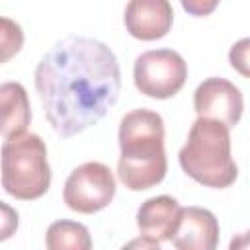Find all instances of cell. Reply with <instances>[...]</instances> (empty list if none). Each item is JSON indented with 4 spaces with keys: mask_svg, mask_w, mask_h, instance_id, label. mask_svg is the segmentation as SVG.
<instances>
[{
    "mask_svg": "<svg viewBox=\"0 0 250 250\" xmlns=\"http://www.w3.org/2000/svg\"><path fill=\"white\" fill-rule=\"evenodd\" d=\"M35 90L53 131L74 137L115 105L121 92L117 57L104 41L68 35L37 62Z\"/></svg>",
    "mask_w": 250,
    "mask_h": 250,
    "instance_id": "6da1fadb",
    "label": "cell"
},
{
    "mask_svg": "<svg viewBox=\"0 0 250 250\" xmlns=\"http://www.w3.org/2000/svg\"><path fill=\"white\" fill-rule=\"evenodd\" d=\"M117 176L131 191H145L160 184L168 170L164 150V121L152 109H133L119 123Z\"/></svg>",
    "mask_w": 250,
    "mask_h": 250,
    "instance_id": "7a4b0ae2",
    "label": "cell"
},
{
    "mask_svg": "<svg viewBox=\"0 0 250 250\" xmlns=\"http://www.w3.org/2000/svg\"><path fill=\"white\" fill-rule=\"evenodd\" d=\"M178 162L186 176L213 189H225L238 178L236 162L230 154V129L215 119L197 117L188 141L178 152Z\"/></svg>",
    "mask_w": 250,
    "mask_h": 250,
    "instance_id": "3957f363",
    "label": "cell"
},
{
    "mask_svg": "<svg viewBox=\"0 0 250 250\" xmlns=\"http://www.w3.org/2000/svg\"><path fill=\"white\" fill-rule=\"evenodd\" d=\"M0 182L8 195L20 201L43 197L51 188L47 146L35 133L6 139L0 150Z\"/></svg>",
    "mask_w": 250,
    "mask_h": 250,
    "instance_id": "277c9868",
    "label": "cell"
},
{
    "mask_svg": "<svg viewBox=\"0 0 250 250\" xmlns=\"http://www.w3.org/2000/svg\"><path fill=\"white\" fill-rule=\"evenodd\" d=\"M133 80L141 94L154 100H168L184 88L188 64L174 49L145 51L135 59Z\"/></svg>",
    "mask_w": 250,
    "mask_h": 250,
    "instance_id": "5b68a950",
    "label": "cell"
},
{
    "mask_svg": "<svg viewBox=\"0 0 250 250\" xmlns=\"http://www.w3.org/2000/svg\"><path fill=\"white\" fill-rule=\"evenodd\" d=\"M117 182L104 162H84L76 166L62 188V201L70 211L94 215L105 209L115 197Z\"/></svg>",
    "mask_w": 250,
    "mask_h": 250,
    "instance_id": "8992f818",
    "label": "cell"
},
{
    "mask_svg": "<svg viewBox=\"0 0 250 250\" xmlns=\"http://www.w3.org/2000/svg\"><path fill=\"white\" fill-rule=\"evenodd\" d=\"M193 109L197 117H207L225 123L229 129L236 127L242 111L244 98L238 86L227 78H205L193 92Z\"/></svg>",
    "mask_w": 250,
    "mask_h": 250,
    "instance_id": "52a82bcc",
    "label": "cell"
},
{
    "mask_svg": "<svg viewBox=\"0 0 250 250\" xmlns=\"http://www.w3.org/2000/svg\"><path fill=\"white\" fill-rule=\"evenodd\" d=\"M125 29L139 41H156L168 35L174 23L170 0H129L125 6Z\"/></svg>",
    "mask_w": 250,
    "mask_h": 250,
    "instance_id": "ba28073f",
    "label": "cell"
},
{
    "mask_svg": "<svg viewBox=\"0 0 250 250\" xmlns=\"http://www.w3.org/2000/svg\"><path fill=\"white\" fill-rule=\"evenodd\" d=\"M219 221L203 207H182L170 242L178 250H213L219 244Z\"/></svg>",
    "mask_w": 250,
    "mask_h": 250,
    "instance_id": "9c48e42d",
    "label": "cell"
},
{
    "mask_svg": "<svg viewBox=\"0 0 250 250\" xmlns=\"http://www.w3.org/2000/svg\"><path fill=\"white\" fill-rule=\"evenodd\" d=\"M180 211L182 205L172 195H156L143 201L137 211V229L141 236H146L158 244L170 240Z\"/></svg>",
    "mask_w": 250,
    "mask_h": 250,
    "instance_id": "30bf717a",
    "label": "cell"
},
{
    "mask_svg": "<svg viewBox=\"0 0 250 250\" xmlns=\"http://www.w3.org/2000/svg\"><path fill=\"white\" fill-rule=\"evenodd\" d=\"M31 123V107L27 90L20 82L0 84V135L10 139L27 131Z\"/></svg>",
    "mask_w": 250,
    "mask_h": 250,
    "instance_id": "8fae6325",
    "label": "cell"
},
{
    "mask_svg": "<svg viewBox=\"0 0 250 250\" xmlns=\"http://www.w3.org/2000/svg\"><path fill=\"white\" fill-rule=\"evenodd\" d=\"M45 246L49 250H90V230L76 221H55L45 232Z\"/></svg>",
    "mask_w": 250,
    "mask_h": 250,
    "instance_id": "7c38bea8",
    "label": "cell"
},
{
    "mask_svg": "<svg viewBox=\"0 0 250 250\" xmlns=\"http://www.w3.org/2000/svg\"><path fill=\"white\" fill-rule=\"evenodd\" d=\"M25 35L18 21L0 16V64L14 59L23 47Z\"/></svg>",
    "mask_w": 250,
    "mask_h": 250,
    "instance_id": "4fadbf2b",
    "label": "cell"
},
{
    "mask_svg": "<svg viewBox=\"0 0 250 250\" xmlns=\"http://www.w3.org/2000/svg\"><path fill=\"white\" fill-rule=\"evenodd\" d=\"M18 225H20L18 211L12 205L0 201V242L12 238L18 230Z\"/></svg>",
    "mask_w": 250,
    "mask_h": 250,
    "instance_id": "5bb4252c",
    "label": "cell"
},
{
    "mask_svg": "<svg viewBox=\"0 0 250 250\" xmlns=\"http://www.w3.org/2000/svg\"><path fill=\"white\" fill-rule=\"evenodd\" d=\"M248 47H250V39L244 37L240 39L238 43H234L230 47V53H229V61H230V66L234 70H238L244 78H248Z\"/></svg>",
    "mask_w": 250,
    "mask_h": 250,
    "instance_id": "9a60e30c",
    "label": "cell"
},
{
    "mask_svg": "<svg viewBox=\"0 0 250 250\" xmlns=\"http://www.w3.org/2000/svg\"><path fill=\"white\" fill-rule=\"evenodd\" d=\"M180 2H182V8L193 18L211 16L221 4V0H180Z\"/></svg>",
    "mask_w": 250,
    "mask_h": 250,
    "instance_id": "2e32d148",
    "label": "cell"
}]
</instances>
